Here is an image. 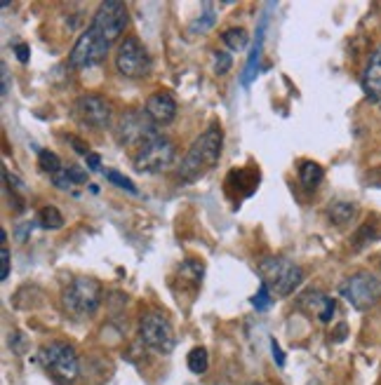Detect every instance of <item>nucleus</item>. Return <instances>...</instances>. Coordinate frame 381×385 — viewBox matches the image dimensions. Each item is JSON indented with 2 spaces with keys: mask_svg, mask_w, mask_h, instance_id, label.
<instances>
[{
  "mask_svg": "<svg viewBox=\"0 0 381 385\" xmlns=\"http://www.w3.org/2000/svg\"><path fill=\"white\" fill-rule=\"evenodd\" d=\"M221 151H224V132H221L219 125H209L200 136L193 139L189 151L181 158V165L177 167V179L181 183H193L203 179L219 163Z\"/></svg>",
  "mask_w": 381,
  "mask_h": 385,
  "instance_id": "1",
  "label": "nucleus"
},
{
  "mask_svg": "<svg viewBox=\"0 0 381 385\" xmlns=\"http://www.w3.org/2000/svg\"><path fill=\"white\" fill-rule=\"evenodd\" d=\"M104 287L94 278H73L64 291H61V306L71 318H92L101 306Z\"/></svg>",
  "mask_w": 381,
  "mask_h": 385,
  "instance_id": "2",
  "label": "nucleus"
},
{
  "mask_svg": "<svg viewBox=\"0 0 381 385\" xmlns=\"http://www.w3.org/2000/svg\"><path fill=\"white\" fill-rule=\"evenodd\" d=\"M261 282L271 289L273 296H289L297 287L304 282V270L297 263L282 256H271L259 263Z\"/></svg>",
  "mask_w": 381,
  "mask_h": 385,
  "instance_id": "3",
  "label": "nucleus"
},
{
  "mask_svg": "<svg viewBox=\"0 0 381 385\" xmlns=\"http://www.w3.org/2000/svg\"><path fill=\"white\" fill-rule=\"evenodd\" d=\"M174 158H177V146H174V141L158 134L156 139L144 143V146L136 151L134 169L141 171V174H161V171H167L172 167Z\"/></svg>",
  "mask_w": 381,
  "mask_h": 385,
  "instance_id": "4",
  "label": "nucleus"
},
{
  "mask_svg": "<svg viewBox=\"0 0 381 385\" xmlns=\"http://www.w3.org/2000/svg\"><path fill=\"white\" fill-rule=\"evenodd\" d=\"M339 294L356 310H369L381 301V280L374 278L372 273L360 270L356 275H349L339 284Z\"/></svg>",
  "mask_w": 381,
  "mask_h": 385,
  "instance_id": "5",
  "label": "nucleus"
},
{
  "mask_svg": "<svg viewBox=\"0 0 381 385\" xmlns=\"http://www.w3.org/2000/svg\"><path fill=\"white\" fill-rule=\"evenodd\" d=\"M41 362L59 383L76 381L78 371H81V362H78L76 350L64 341H50L48 346H43Z\"/></svg>",
  "mask_w": 381,
  "mask_h": 385,
  "instance_id": "6",
  "label": "nucleus"
},
{
  "mask_svg": "<svg viewBox=\"0 0 381 385\" xmlns=\"http://www.w3.org/2000/svg\"><path fill=\"white\" fill-rule=\"evenodd\" d=\"M158 125L149 118V113L144 108H136V111L123 113L121 120H118L116 127V139L121 146H144L151 139H156L161 132L156 129Z\"/></svg>",
  "mask_w": 381,
  "mask_h": 385,
  "instance_id": "7",
  "label": "nucleus"
},
{
  "mask_svg": "<svg viewBox=\"0 0 381 385\" xmlns=\"http://www.w3.org/2000/svg\"><path fill=\"white\" fill-rule=\"evenodd\" d=\"M116 68L125 78H146L153 68L149 50L144 48L139 38L127 36L118 45L116 52Z\"/></svg>",
  "mask_w": 381,
  "mask_h": 385,
  "instance_id": "8",
  "label": "nucleus"
},
{
  "mask_svg": "<svg viewBox=\"0 0 381 385\" xmlns=\"http://www.w3.org/2000/svg\"><path fill=\"white\" fill-rule=\"evenodd\" d=\"M139 338L144 341V346H149L161 355H169L174 350V343H177L172 322L165 318L163 313H158V310H151V313H146L141 318Z\"/></svg>",
  "mask_w": 381,
  "mask_h": 385,
  "instance_id": "9",
  "label": "nucleus"
},
{
  "mask_svg": "<svg viewBox=\"0 0 381 385\" xmlns=\"http://www.w3.org/2000/svg\"><path fill=\"white\" fill-rule=\"evenodd\" d=\"M109 50H111L109 40L101 36L99 31H94V28L90 26L87 31L81 33V38H78L76 45H73L71 54H68V64H71L73 68L96 66V64H101V61L106 59Z\"/></svg>",
  "mask_w": 381,
  "mask_h": 385,
  "instance_id": "10",
  "label": "nucleus"
},
{
  "mask_svg": "<svg viewBox=\"0 0 381 385\" xmlns=\"http://www.w3.org/2000/svg\"><path fill=\"white\" fill-rule=\"evenodd\" d=\"M127 21H130V14L125 3H121V0H106V3H101L96 8L90 26L94 31H99L109 43H116L125 33V28H127Z\"/></svg>",
  "mask_w": 381,
  "mask_h": 385,
  "instance_id": "11",
  "label": "nucleus"
},
{
  "mask_svg": "<svg viewBox=\"0 0 381 385\" xmlns=\"http://www.w3.org/2000/svg\"><path fill=\"white\" fill-rule=\"evenodd\" d=\"M76 116L81 118V123L90 125L94 129H106L111 125L113 111H111V103L99 94H83L78 96L76 103Z\"/></svg>",
  "mask_w": 381,
  "mask_h": 385,
  "instance_id": "12",
  "label": "nucleus"
},
{
  "mask_svg": "<svg viewBox=\"0 0 381 385\" xmlns=\"http://www.w3.org/2000/svg\"><path fill=\"white\" fill-rule=\"evenodd\" d=\"M297 306H299V310H304V313L316 315L320 322H329L334 318V310H337L334 298L325 296L318 289H306L304 294L297 298Z\"/></svg>",
  "mask_w": 381,
  "mask_h": 385,
  "instance_id": "13",
  "label": "nucleus"
},
{
  "mask_svg": "<svg viewBox=\"0 0 381 385\" xmlns=\"http://www.w3.org/2000/svg\"><path fill=\"white\" fill-rule=\"evenodd\" d=\"M144 111L149 113V118L156 125H169L177 118V101L169 92H156L146 99Z\"/></svg>",
  "mask_w": 381,
  "mask_h": 385,
  "instance_id": "14",
  "label": "nucleus"
},
{
  "mask_svg": "<svg viewBox=\"0 0 381 385\" xmlns=\"http://www.w3.org/2000/svg\"><path fill=\"white\" fill-rule=\"evenodd\" d=\"M360 85L369 101L381 99V45L372 52V56H369L365 71H362Z\"/></svg>",
  "mask_w": 381,
  "mask_h": 385,
  "instance_id": "15",
  "label": "nucleus"
},
{
  "mask_svg": "<svg viewBox=\"0 0 381 385\" xmlns=\"http://www.w3.org/2000/svg\"><path fill=\"white\" fill-rule=\"evenodd\" d=\"M358 214V205L356 202H346V200H337V202H332L327 207V216L332 223H337V226H346V223H351Z\"/></svg>",
  "mask_w": 381,
  "mask_h": 385,
  "instance_id": "16",
  "label": "nucleus"
},
{
  "mask_svg": "<svg viewBox=\"0 0 381 385\" xmlns=\"http://www.w3.org/2000/svg\"><path fill=\"white\" fill-rule=\"evenodd\" d=\"M322 176H325V169L318 163H313V160H304V163L299 165V181L304 183L306 191H316V188L320 186Z\"/></svg>",
  "mask_w": 381,
  "mask_h": 385,
  "instance_id": "17",
  "label": "nucleus"
},
{
  "mask_svg": "<svg viewBox=\"0 0 381 385\" xmlns=\"http://www.w3.org/2000/svg\"><path fill=\"white\" fill-rule=\"evenodd\" d=\"M203 273H205V268L198 261H193V258H186L177 268V278L184 280L186 284H191V289H198V287L203 284Z\"/></svg>",
  "mask_w": 381,
  "mask_h": 385,
  "instance_id": "18",
  "label": "nucleus"
},
{
  "mask_svg": "<svg viewBox=\"0 0 381 385\" xmlns=\"http://www.w3.org/2000/svg\"><path fill=\"white\" fill-rule=\"evenodd\" d=\"M221 40H224V45L231 52H245L247 43H249V33L243 26H233L221 33Z\"/></svg>",
  "mask_w": 381,
  "mask_h": 385,
  "instance_id": "19",
  "label": "nucleus"
},
{
  "mask_svg": "<svg viewBox=\"0 0 381 385\" xmlns=\"http://www.w3.org/2000/svg\"><path fill=\"white\" fill-rule=\"evenodd\" d=\"M261 43H264V21H261L259 31H257V40H254V48H252V54H249V61L245 66V73H243V83L249 85L257 76V66H259V54H261Z\"/></svg>",
  "mask_w": 381,
  "mask_h": 385,
  "instance_id": "20",
  "label": "nucleus"
},
{
  "mask_svg": "<svg viewBox=\"0 0 381 385\" xmlns=\"http://www.w3.org/2000/svg\"><path fill=\"white\" fill-rule=\"evenodd\" d=\"M38 226L45 228V231H59V228H64V214L52 205L43 207L38 211Z\"/></svg>",
  "mask_w": 381,
  "mask_h": 385,
  "instance_id": "21",
  "label": "nucleus"
},
{
  "mask_svg": "<svg viewBox=\"0 0 381 385\" xmlns=\"http://www.w3.org/2000/svg\"><path fill=\"white\" fill-rule=\"evenodd\" d=\"M186 364H189V369L193 373H205L209 366V355L205 348H193L189 353V360H186Z\"/></svg>",
  "mask_w": 381,
  "mask_h": 385,
  "instance_id": "22",
  "label": "nucleus"
},
{
  "mask_svg": "<svg viewBox=\"0 0 381 385\" xmlns=\"http://www.w3.org/2000/svg\"><path fill=\"white\" fill-rule=\"evenodd\" d=\"M38 165H41V169L43 171H48V174H59L61 169V160H59V155L52 153V151H38Z\"/></svg>",
  "mask_w": 381,
  "mask_h": 385,
  "instance_id": "23",
  "label": "nucleus"
},
{
  "mask_svg": "<svg viewBox=\"0 0 381 385\" xmlns=\"http://www.w3.org/2000/svg\"><path fill=\"white\" fill-rule=\"evenodd\" d=\"M214 5L212 3H205V12L198 17L196 21L191 24V33H205L207 28L214 26V21H217V17H214Z\"/></svg>",
  "mask_w": 381,
  "mask_h": 385,
  "instance_id": "24",
  "label": "nucleus"
},
{
  "mask_svg": "<svg viewBox=\"0 0 381 385\" xmlns=\"http://www.w3.org/2000/svg\"><path fill=\"white\" fill-rule=\"evenodd\" d=\"M231 66H233V59H231L229 52H224V50H214L212 52V71H214V76H226V73L231 71Z\"/></svg>",
  "mask_w": 381,
  "mask_h": 385,
  "instance_id": "25",
  "label": "nucleus"
},
{
  "mask_svg": "<svg viewBox=\"0 0 381 385\" xmlns=\"http://www.w3.org/2000/svg\"><path fill=\"white\" fill-rule=\"evenodd\" d=\"M271 301H273V294H271V289H269V287H266L264 282H261L259 291H257V294L252 296V306L257 308V310H266V308L271 306Z\"/></svg>",
  "mask_w": 381,
  "mask_h": 385,
  "instance_id": "26",
  "label": "nucleus"
},
{
  "mask_svg": "<svg viewBox=\"0 0 381 385\" xmlns=\"http://www.w3.org/2000/svg\"><path fill=\"white\" fill-rule=\"evenodd\" d=\"M106 179H109L111 183H116L118 188H125V191H127V193H139V191H136L134 183L130 181L127 176H123L121 171H113V169H111V171H106Z\"/></svg>",
  "mask_w": 381,
  "mask_h": 385,
  "instance_id": "27",
  "label": "nucleus"
},
{
  "mask_svg": "<svg viewBox=\"0 0 381 385\" xmlns=\"http://www.w3.org/2000/svg\"><path fill=\"white\" fill-rule=\"evenodd\" d=\"M0 240H3V247H0V263H3V268H0V280H8L10 278V249H8V244H5L3 233H0Z\"/></svg>",
  "mask_w": 381,
  "mask_h": 385,
  "instance_id": "28",
  "label": "nucleus"
},
{
  "mask_svg": "<svg viewBox=\"0 0 381 385\" xmlns=\"http://www.w3.org/2000/svg\"><path fill=\"white\" fill-rule=\"evenodd\" d=\"M271 350H273V360H276L278 366H285V355H282L280 346H278L276 338H271Z\"/></svg>",
  "mask_w": 381,
  "mask_h": 385,
  "instance_id": "29",
  "label": "nucleus"
},
{
  "mask_svg": "<svg viewBox=\"0 0 381 385\" xmlns=\"http://www.w3.org/2000/svg\"><path fill=\"white\" fill-rule=\"evenodd\" d=\"M85 160H87V167H90V171H99V169H101V158H99V155H96V153H90Z\"/></svg>",
  "mask_w": 381,
  "mask_h": 385,
  "instance_id": "30",
  "label": "nucleus"
},
{
  "mask_svg": "<svg viewBox=\"0 0 381 385\" xmlns=\"http://www.w3.org/2000/svg\"><path fill=\"white\" fill-rule=\"evenodd\" d=\"M14 52H17V59H19L21 64H26L28 61V45H17Z\"/></svg>",
  "mask_w": 381,
  "mask_h": 385,
  "instance_id": "31",
  "label": "nucleus"
},
{
  "mask_svg": "<svg viewBox=\"0 0 381 385\" xmlns=\"http://www.w3.org/2000/svg\"><path fill=\"white\" fill-rule=\"evenodd\" d=\"M0 73H3V96L10 92V73H8V66H0Z\"/></svg>",
  "mask_w": 381,
  "mask_h": 385,
  "instance_id": "32",
  "label": "nucleus"
},
{
  "mask_svg": "<svg viewBox=\"0 0 381 385\" xmlns=\"http://www.w3.org/2000/svg\"><path fill=\"white\" fill-rule=\"evenodd\" d=\"M247 385H261V383H247Z\"/></svg>",
  "mask_w": 381,
  "mask_h": 385,
  "instance_id": "33",
  "label": "nucleus"
}]
</instances>
